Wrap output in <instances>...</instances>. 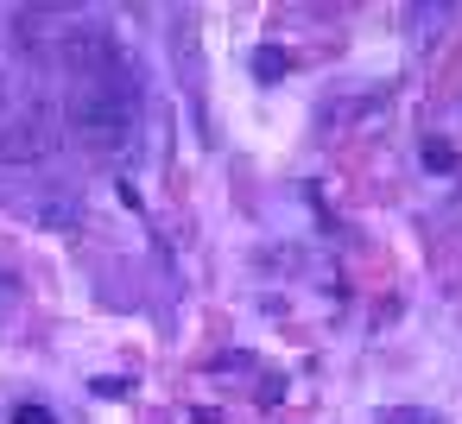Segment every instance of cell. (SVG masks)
I'll return each mask as SVG.
<instances>
[{
	"mask_svg": "<svg viewBox=\"0 0 462 424\" xmlns=\"http://www.w3.org/2000/svg\"><path fill=\"white\" fill-rule=\"evenodd\" d=\"M64 127H70L77 146L96 152V159L134 152V140H140V89H96V83H83V89L64 102Z\"/></svg>",
	"mask_w": 462,
	"mask_h": 424,
	"instance_id": "1",
	"label": "cell"
},
{
	"mask_svg": "<svg viewBox=\"0 0 462 424\" xmlns=\"http://www.w3.org/2000/svg\"><path fill=\"white\" fill-rule=\"evenodd\" d=\"M64 146V115L51 102H26V115L0 121V165H45Z\"/></svg>",
	"mask_w": 462,
	"mask_h": 424,
	"instance_id": "2",
	"label": "cell"
},
{
	"mask_svg": "<svg viewBox=\"0 0 462 424\" xmlns=\"http://www.w3.org/2000/svg\"><path fill=\"white\" fill-rule=\"evenodd\" d=\"M26 216H32L39 228H77V222H83V197H70V190H51V197H45V203H32Z\"/></svg>",
	"mask_w": 462,
	"mask_h": 424,
	"instance_id": "3",
	"label": "cell"
},
{
	"mask_svg": "<svg viewBox=\"0 0 462 424\" xmlns=\"http://www.w3.org/2000/svg\"><path fill=\"white\" fill-rule=\"evenodd\" d=\"M285 70H291V58H285L279 45H260V51H254V83H279Z\"/></svg>",
	"mask_w": 462,
	"mask_h": 424,
	"instance_id": "4",
	"label": "cell"
},
{
	"mask_svg": "<svg viewBox=\"0 0 462 424\" xmlns=\"http://www.w3.org/2000/svg\"><path fill=\"white\" fill-rule=\"evenodd\" d=\"M424 171H443L449 178L456 171V146L449 140H424Z\"/></svg>",
	"mask_w": 462,
	"mask_h": 424,
	"instance_id": "5",
	"label": "cell"
},
{
	"mask_svg": "<svg viewBox=\"0 0 462 424\" xmlns=\"http://www.w3.org/2000/svg\"><path fill=\"white\" fill-rule=\"evenodd\" d=\"M89 392H96V399H127V392H134V380H121V373H96V380H89Z\"/></svg>",
	"mask_w": 462,
	"mask_h": 424,
	"instance_id": "6",
	"label": "cell"
},
{
	"mask_svg": "<svg viewBox=\"0 0 462 424\" xmlns=\"http://www.w3.org/2000/svg\"><path fill=\"white\" fill-rule=\"evenodd\" d=\"M14 424H58V411L39 405V399H20V405H14Z\"/></svg>",
	"mask_w": 462,
	"mask_h": 424,
	"instance_id": "7",
	"label": "cell"
},
{
	"mask_svg": "<svg viewBox=\"0 0 462 424\" xmlns=\"http://www.w3.org/2000/svg\"><path fill=\"white\" fill-rule=\"evenodd\" d=\"M209 367H216V373H247V367H254V355H241V348H235V355H216Z\"/></svg>",
	"mask_w": 462,
	"mask_h": 424,
	"instance_id": "8",
	"label": "cell"
},
{
	"mask_svg": "<svg viewBox=\"0 0 462 424\" xmlns=\"http://www.w3.org/2000/svg\"><path fill=\"white\" fill-rule=\"evenodd\" d=\"M386 424H443V418H430V411H418V405H399V411H386Z\"/></svg>",
	"mask_w": 462,
	"mask_h": 424,
	"instance_id": "9",
	"label": "cell"
},
{
	"mask_svg": "<svg viewBox=\"0 0 462 424\" xmlns=\"http://www.w3.org/2000/svg\"><path fill=\"white\" fill-rule=\"evenodd\" d=\"M14 291H20V279H14V272H0V298H14Z\"/></svg>",
	"mask_w": 462,
	"mask_h": 424,
	"instance_id": "10",
	"label": "cell"
},
{
	"mask_svg": "<svg viewBox=\"0 0 462 424\" xmlns=\"http://www.w3.org/2000/svg\"><path fill=\"white\" fill-rule=\"evenodd\" d=\"M0 102H7V83H0Z\"/></svg>",
	"mask_w": 462,
	"mask_h": 424,
	"instance_id": "11",
	"label": "cell"
}]
</instances>
